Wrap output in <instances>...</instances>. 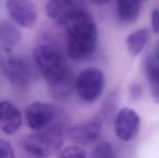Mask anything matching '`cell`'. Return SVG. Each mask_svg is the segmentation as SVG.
<instances>
[{
	"instance_id": "7a4b0ae2",
	"label": "cell",
	"mask_w": 159,
	"mask_h": 158,
	"mask_svg": "<svg viewBox=\"0 0 159 158\" xmlns=\"http://www.w3.org/2000/svg\"><path fill=\"white\" fill-rule=\"evenodd\" d=\"M68 33L67 52L74 60H84L93 54L96 48L98 30L93 17L87 11L65 25Z\"/></svg>"
},
{
	"instance_id": "ffe728a7",
	"label": "cell",
	"mask_w": 159,
	"mask_h": 158,
	"mask_svg": "<svg viewBox=\"0 0 159 158\" xmlns=\"http://www.w3.org/2000/svg\"><path fill=\"white\" fill-rule=\"evenodd\" d=\"M152 26L154 32L159 33V7L155 8L152 12Z\"/></svg>"
},
{
	"instance_id": "e0dca14e",
	"label": "cell",
	"mask_w": 159,
	"mask_h": 158,
	"mask_svg": "<svg viewBox=\"0 0 159 158\" xmlns=\"http://www.w3.org/2000/svg\"><path fill=\"white\" fill-rule=\"evenodd\" d=\"M58 158H87L86 152L78 146H70L61 151Z\"/></svg>"
},
{
	"instance_id": "52a82bcc",
	"label": "cell",
	"mask_w": 159,
	"mask_h": 158,
	"mask_svg": "<svg viewBox=\"0 0 159 158\" xmlns=\"http://www.w3.org/2000/svg\"><path fill=\"white\" fill-rule=\"evenodd\" d=\"M86 11L83 0H48L46 12L51 20L65 27V25Z\"/></svg>"
},
{
	"instance_id": "9c48e42d",
	"label": "cell",
	"mask_w": 159,
	"mask_h": 158,
	"mask_svg": "<svg viewBox=\"0 0 159 158\" xmlns=\"http://www.w3.org/2000/svg\"><path fill=\"white\" fill-rule=\"evenodd\" d=\"M140 126V116L132 108H122L115 116V133L121 140L130 141L134 139L139 132Z\"/></svg>"
},
{
	"instance_id": "2e32d148",
	"label": "cell",
	"mask_w": 159,
	"mask_h": 158,
	"mask_svg": "<svg viewBox=\"0 0 159 158\" xmlns=\"http://www.w3.org/2000/svg\"><path fill=\"white\" fill-rule=\"evenodd\" d=\"M90 158H117V156L112 143L105 141L93 149Z\"/></svg>"
},
{
	"instance_id": "ac0fdd59",
	"label": "cell",
	"mask_w": 159,
	"mask_h": 158,
	"mask_svg": "<svg viewBox=\"0 0 159 158\" xmlns=\"http://www.w3.org/2000/svg\"><path fill=\"white\" fill-rule=\"evenodd\" d=\"M0 158H15V152L8 141L0 139Z\"/></svg>"
},
{
	"instance_id": "6da1fadb",
	"label": "cell",
	"mask_w": 159,
	"mask_h": 158,
	"mask_svg": "<svg viewBox=\"0 0 159 158\" xmlns=\"http://www.w3.org/2000/svg\"><path fill=\"white\" fill-rule=\"evenodd\" d=\"M33 57L39 72L50 86L52 94L57 98L68 95L74 81L64 56L52 46L40 45L35 48Z\"/></svg>"
},
{
	"instance_id": "5bb4252c",
	"label": "cell",
	"mask_w": 159,
	"mask_h": 158,
	"mask_svg": "<svg viewBox=\"0 0 159 158\" xmlns=\"http://www.w3.org/2000/svg\"><path fill=\"white\" fill-rule=\"evenodd\" d=\"M150 37V30L146 27L140 28L131 33L126 40L129 53L133 56L141 54L148 43Z\"/></svg>"
},
{
	"instance_id": "7402d4cb",
	"label": "cell",
	"mask_w": 159,
	"mask_h": 158,
	"mask_svg": "<svg viewBox=\"0 0 159 158\" xmlns=\"http://www.w3.org/2000/svg\"><path fill=\"white\" fill-rule=\"evenodd\" d=\"M153 55H154V57H155V58L156 59L157 62H158V64L159 65V42L157 43L156 46H155V51H154V53H153Z\"/></svg>"
},
{
	"instance_id": "5b68a950",
	"label": "cell",
	"mask_w": 159,
	"mask_h": 158,
	"mask_svg": "<svg viewBox=\"0 0 159 158\" xmlns=\"http://www.w3.org/2000/svg\"><path fill=\"white\" fill-rule=\"evenodd\" d=\"M104 81L103 73L100 69L94 67L85 68L75 80L78 96L84 102H94L103 91Z\"/></svg>"
},
{
	"instance_id": "9a60e30c",
	"label": "cell",
	"mask_w": 159,
	"mask_h": 158,
	"mask_svg": "<svg viewBox=\"0 0 159 158\" xmlns=\"http://www.w3.org/2000/svg\"><path fill=\"white\" fill-rule=\"evenodd\" d=\"M145 73L152 97L159 103V65L153 54L149 55L146 59Z\"/></svg>"
},
{
	"instance_id": "3957f363",
	"label": "cell",
	"mask_w": 159,
	"mask_h": 158,
	"mask_svg": "<svg viewBox=\"0 0 159 158\" xmlns=\"http://www.w3.org/2000/svg\"><path fill=\"white\" fill-rule=\"evenodd\" d=\"M64 120L61 119L50 128L24 136L22 148L33 158H48L62 147Z\"/></svg>"
},
{
	"instance_id": "30bf717a",
	"label": "cell",
	"mask_w": 159,
	"mask_h": 158,
	"mask_svg": "<svg viewBox=\"0 0 159 158\" xmlns=\"http://www.w3.org/2000/svg\"><path fill=\"white\" fill-rule=\"evenodd\" d=\"M102 132V119L100 116L76 124L68 131L70 139L75 143L87 145L100 137Z\"/></svg>"
},
{
	"instance_id": "8992f818",
	"label": "cell",
	"mask_w": 159,
	"mask_h": 158,
	"mask_svg": "<svg viewBox=\"0 0 159 158\" xmlns=\"http://www.w3.org/2000/svg\"><path fill=\"white\" fill-rule=\"evenodd\" d=\"M26 119L29 128L37 132L50 128L62 118L54 105L47 102H37L27 106Z\"/></svg>"
},
{
	"instance_id": "d6986e66",
	"label": "cell",
	"mask_w": 159,
	"mask_h": 158,
	"mask_svg": "<svg viewBox=\"0 0 159 158\" xmlns=\"http://www.w3.org/2000/svg\"><path fill=\"white\" fill-rule=\"evenodd\" d=\"M142 88L138 84H133L129 89V95L133 101H138L142 95Z\"/></svg>"
},
{
	"instance_id": "ba28073f",
	"label": "cell",
	"mask_w": 159,
	"mask_h": 158,
	"mask_svg": "<svg viewBox=\"0 0 159 158\" xmlns=\"http://www.w3.org/2000/svg\"><path fill=\"white\" fill-rule=\"evenodd\" d=\"M6 8L13 23L22 27H33L37 21V10L32 0H6Z\"/></svg>"
},
{
	"instance_id": "8fae6325",
	"label": "cell",
	"mask_w": 159,
	"mask_h": 158,
	"mask_svg": "<svg viewBox=\"0 0 159 158\" xmlns=\"http://www.w3.org/2000/svg\"><path fill=\"white\" fill-rule=\"evenodd\" d=\"M22 125V115L12 102L4 100L0 102V129L7 135H12L20 129Z\"/></svg>"
},
{
	"instance_id": "4fadbf2b",
	"label": "cell",
	"mask_w": 159,
	"mask_h": 158,
	"mask_svg": "<svg viewBox=\"0 0 159 158\" xmlns=\"http://www.w3.org/2000/svg\"><path fill=\"white\" fill-rule=\"evenodd\" d=\"M141 9V0H116V14L123 23H131L137 21Z\"/></svg>"
},
{
	"instance_id": "44dd1931",
	"label": "cell",
	"mask_w": 159,
	"mask_h": 158,
	"mask_svg": "<svg viewBox=\"0 0 159 158\" xmlns=\"http://www.w3.org/2000/svg\"><path fill=\"white\" fill-rule=\"evenodd\" d=\"M90 2L96 6H103L110 2V0H90Z\"/></svg>"
},
{
	"instance_id": "7c38bea8",
	"label": "cell",
	"mask_w": 159,
	"mask_h": 158,
	"mask_svg": "<svg viewBox=\"0 0 159 158\" xmlns=\"http://www.w3.org/2000/svg\"><path fill=\"white\" fill-rule=\"evenodd\" d=\"M22 38L17 25L9 20L0 21V50L12 51Z\"/></svg>"
},
{
	"instance_id": "277c9868",
	"label": "cell",
	"mask_w": 159,
	"mask_h": 158,
	"mask_svg": "<svg viewBox=\"0 0 159 158\" xmlns=\"http://www.w3.org/2000/svg\"><path fill=\"white\" fill-rule=\"evenodd\" d=\"M0 68L6 78L16 86H26L30 81L32 72L29 64L12 51L0 50Z\"/></svg>"
}]
</instances>
